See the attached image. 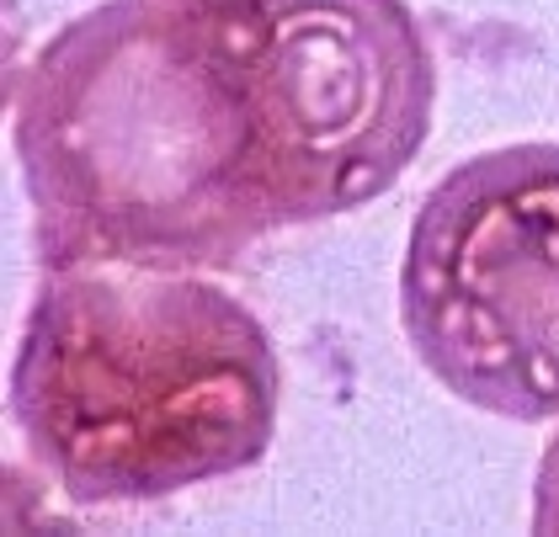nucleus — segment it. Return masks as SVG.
Returning <instances> with one entry per match:
<instances>
[{
	"label": "nucleus",
	"instance_id": "obj_1",
	"mask_svg": "<svg viewBox=\"0 0 559 537\" xmlns=\"http://www.w3.org/2000/svg\"><path fill=\"white\" fill-rule=\"evenodd\" d=\"M411 0H102L16 81L48 272L229 266L384 198L431 133Z\"/></svg>",
	"mask_w": 559,
	"mask_h": 537
},
{
	"label": "nucleus",
	"instance_id": "obj_2",
	"mask_svg": "<svg viewBox=\"0 0 559 537\" xmlns=\"http://www.w3.org/2000/svg\"><path fill=\"white\" fill-rule=\"evenodd\" d=\"M283 368L257 314L181 266H59L11 357L5 415L75 505H150L257 468Z\"/></svg>",
	"mask_w": 559,
	"mask_h": 537
},
{
	"label": "nucleus",
	"instance_id": "obj_3",
	"mask_svg": "<svg viewBox=\"0 0 559 537\" xmlns=\"http://www.w3.org/2000/svg\"><path fill=\"white\" fill-rule=\"evenodd\" d=\"M416 362L469 410L559 420V144L479 150L431 187L400 261Z\"/></svg>",
	"mask_w": 559,
	"mask_h": 537
},
{
	"label": "nucleus",
	"instance_id": "obj_4",
	"mask_svg": "<svg viewBox=\"0 0 559 537\" xmlns=\"http://www.w3.org/2000/svg\"><path fill=\"white\" fill-rule=\"evenodd\" d=\"M533 533L559 537V437L538 457V479H533Z\"/></svg>",
	"mask_w": 559,
	"mask_h": 537
}]
</instances>
